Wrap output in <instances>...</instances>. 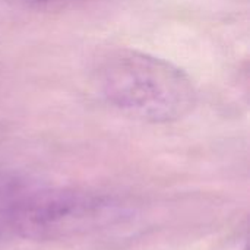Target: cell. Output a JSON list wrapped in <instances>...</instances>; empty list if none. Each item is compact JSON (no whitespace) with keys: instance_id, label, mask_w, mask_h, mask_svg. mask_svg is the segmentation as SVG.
<instances>
[{"instance_id":"3957f363","label":"cell","mask_w":250,"mask_h":250,"mask_svg":"<svg viewBox=\"0 0 250 250\" xmlns=\"http://www.w3.org/2000/svg\"><path fill=\"white\" fill-rule=\"evenodd\" d=\"M21 190L22 189L13 186L12 182H0V237L10 231L13 205Z\"/></svg>"},{"instance_id":"7a4b0ae2","label":"cell","mask_w":250,"mask_h":250,"mask_svg":"<svg viewBox=\"0 0 250 250\" xmlns=\"http://www.w3.org/2000/svg\"><path fill=\"white\" fill-rule=\"evenodd\" d=\"M123 208L103 193L75 188L21 190L10 220V231L35 242H54L88 234L111 226Z\"/></svg>"},{"instance_id":"277c9868","label":"cell","mask_w":250,"mask_h":250,"mask_svg":"<svg viewBox=\"0 0 250 250\" xmlns=\"http://www.w3.org/2000/svg\"><path fill=\"white\" fill-rule=\"evenodd\" d=\"M19 7L28 9V10H56L62 7H69L79 3L94 1V0H13Z\"/></svg>"},{"instance_id":"6da1fadb","label":"cell","mask_w":250,"mask_h":250,"mask_svg":"<svg viewBox=\"0 0 250 250\" xmlns=\"http://www.w3.org/2000/svg\"><path fill=\"white\" fill-rule=\"evenodd\" d=\"M94 86L108 105L146 123H171L196 105L190 76L158 56L119 48L103 56L92 70Z\"/></svg>"}]
</instances>
